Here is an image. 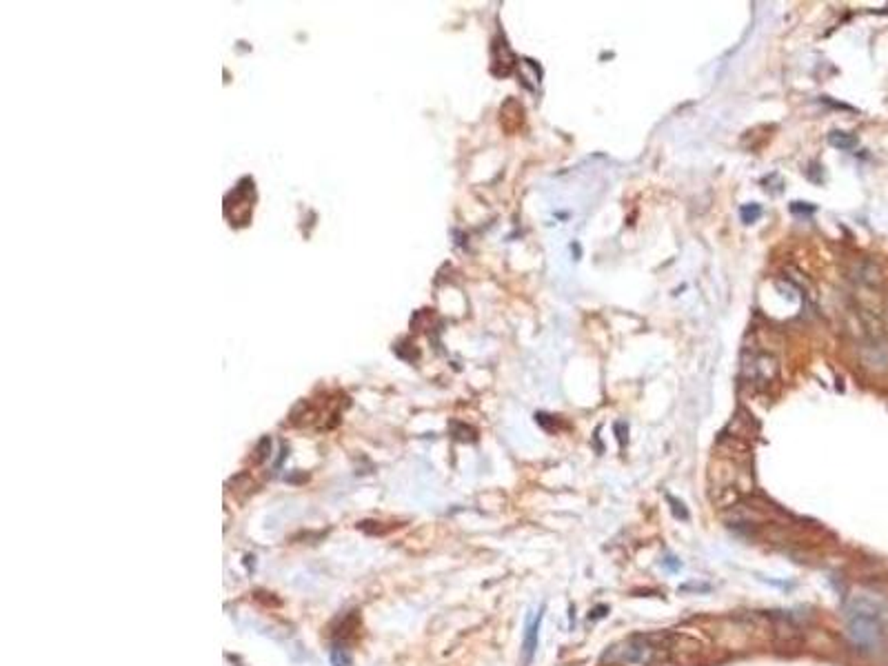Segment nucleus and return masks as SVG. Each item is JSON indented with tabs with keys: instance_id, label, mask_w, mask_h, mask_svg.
Here are the masks:
<instances>
[{
	"instance_id": "5",
	"label": "nucleus",
	"mask_w": 888,
	"mask_h": 666,
	"mask_svg": "<svg viewBox=\"0 0 888 666\" xmlns=\"http://www.w3.org/2000/svg\"><path fill=\"white\" fill-rule=\"evenodd\" d=\"M542 617H544V609L537 611V613L531 617V620H529V624H527V631H525V644H522V648H525V662H527V664H529V662L533 660V655H535L537 640H540Z\"/></svg>"
},
{
	"instance_id": "1",
	"label": "nucleus",
	"mask_w": 888,
	"mask_h": 666,
	"mask_svg": "<svg viewBox=\"0 0 888 666\" xmlns=\"http://www.w3.org/2000/svg\"><path fill=\"white\" fill-rule=\"evenodd\" d=\"M844 620L851 642L862 653L873 655L888 644V604L884 600L860 593L846 602Z\"/></svg>"
},
{
	"instance_id": "4",
	"label": "nucleus",
	"mask_w": 888,
	"mask_h": 666,
	"mask_svg": "<svg viewBox=\"0 0 888 666\" xmlns=\"http://www.w3.org/2000/svg\"><path fill=\"white\" fill-rule=\"evenodd\" d=\"M848 278L853 282H858L860 287H866L870 291H880L884 287V271L882 267L868 258H860L855 260L848 267Z\"/></svg>"
},
{
	"instance_id": "2",
	"label": "nucleus",
	"mask_w": 888,
	"mask_h": 666,
	"mask_svg": "<svg viewBox=\"0 0 888 666\" xmlns=\"http://www.w3.org/2000/svg\"><path fill=\"white\" fill-rule=\"evenodd\" d=\"M780 380V360L764 346H747L740 360V382L751 391H769Z\"/></svg>"
},
{
	"instance_id": "6",
	"label": "nucleus",
	"mask_w": 888,
	"mask_h": 666,
	"mask_svg": "<svg viewBox=\"0 0 888 666\" xmlns=\"http://www.w3.org/2000/svg\"><path fill=\"white\" fill-rule=\"evenodd\" d=\"M829 142H831V145H833L835 149L851 151V149L858 147V136H853V134H848V132H839V129H835V132H831V134H829Z\"/></svg>"
},
{
	"instance_id": "3",
	"label": "nucleus",
	"mask_w": 888,
	"mask_h": 666,
	"mask_svg": "<svg viewBox=\"0 0 888 666\" xmlns=\"http://www.w3.org/2000/svg\"><path fill=\"white\" fill-rule=\"evenodd\" d=\"M860 358L870 371L888 369V340L884 338V333L868 329V333L860 340Z\"/></svg>"
},
{
	"instance_id": "8",
	"label": "nucleus",
	"mask_w": 888,
	"mask_h": 666,
	"mask_svg": "<svg viewBox=\"0 0 888 666\" xmlns=\"http://www.w3.org/2000/svg\"><path fill=\"white\" fill-rule=\"evenodd\" d=\"M331 664L333 666H351V658H349V653L342 646H336L333 648V653H331Z\"/></svg>"
},
{
	"instance_id": "7",
	"label": "nucleus",
	"mask_w": 888,
	"mask_h": 666,
	"mask_svg": "<svg viewBox=\"0 0 888 666\" xmlns=\"http://www.w3.org/2000/svg\"><path fill=\"white\" fill-rule=\"evenodd\" d=\"M740 216H742L744 225H753V222H757L759 216H762V207H759V204H755V202L744 204V207L740 209Z\"/></svg>"
}]
</instances>
